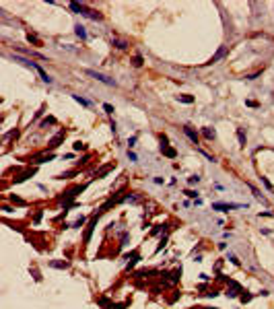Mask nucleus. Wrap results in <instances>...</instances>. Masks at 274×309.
Listing matches in <instances>:
<instances>
[{
	"label": "nucleus",
	"mask_w": 274,
	"mask_h": 309,
	"mask_svg": "<svg viewBox=\"0 0 274 309\" xmlns=\"http://www.w3.org/2000/svg\"><path fill=\"white\" fill-rule=\"evenodd\" d=\"M35 70L39 72V76H41V80H43V83H47V85H52V83H54V78H52V76L47 74V72H46L43 68H41L39 64H35Z\"/></svg>",
	"instance_id": "9"
},
{
	"label": "nucleus",
	"mask_w": 274,
	"mask_h": 309,
	"mask_svg": "<svg viewBox=\"0 0 274 309\" xmlns=\"http://www.w3.org/2000/svg\"><path fill=\"white\" fill-rule=\"evenodd\" d=\"M198 181H200V175H190V177H188L190 186H194V183H198Z\"/></svg>",
	"instance_id": "29"
},
{
	"label": "nucleus",
	"mask_w": 274,
	"mask_h": 309,
	"mask_svg": "<svg viewBox=\"0 0 274 309\" xmlns=\"http://www.w3.org/2000/svg\"><path fill=\"white\" fill-rule=\"evenodd\" d=\"M177 101H182V103H194V97H192V95H177Z\"/></svg>",
	"instance_id": "19"
},
{
	"label": "nucleus",
	"mask_w": 274,
	"mask_h": 309,
	"mask_svg": "<svg viewBox=\"0 0 274 309\" xmlns=\"http://www.w3.org/2000/svg\"><path fill=\"white\" fill-rule=\"evenodd\" d=\"M167 229V225H155V229H153V235H159L161 231H165Z\"/></svg>",
	"instance_id": "26"
},
{
	"label": "nucleus",
	"mask_w": 274,
	"mask_h": 309,
	"mask_svg": "<svg viewBox=\"0 0 274 309\" xmlns=\"http://www.w3.org/2000/svg\"><path fill=\"white\" fill-rule=\"evenodd\" d=\"M74 33L79 35V37H80L83 41H85V39H89V33H87V29L83 27V25H74Z\"/></svg>",
	"instance_id": "12"
},
{
	"label": "nucleus",
	"mask_w": 274,
	"mask_h": 309,
	"mask_svg": "<svg viewBox=\"0 0 274 309\" xmlns=\"http://www.w3.org/2000/svg\"><path fill=\"white\" fill-rule=\"evenodd\" d=\"M183 132H186V136H188V138H190V140H192L194 144H198L200 136H198V132H196L192 126H183Z\"/></svg>",
	"instance_id": "6"
},
{
	"label": "nucleus",
	"mask_w": 274,
	"mask_h": 309,
	"mask_svg": "<svg viewBox=\"0 0 274 309\" xmlns=\"http://www.w3.org/2000/svg\"><path fill=\"white\" fill-rule=\"evenodd\" d=\"M83 190H85V186H76V188L68 190V192L64 194V198H62V200H64V202H70V200H74V198L80 194V192H83Z\"/></svg>",
	"instance_id": "4"
},
{
	"label": "nucleus",
	"mask_w": 274,
	"mask_h": 309,
	"mask_svg": "<svg viewBox=\"0 0 274 309\" xmlns=\"http://www.w3.org/2000/svg\"><path fill=\"white\" fill-rule=\"evenodd\" d=\"M227 260H231V264H235V266H239V258H237V256H235V253H229V256H227Z\"/></svg>",
	"instance_id": "25"
},
{
	"label": "nucleus",
	"mask_w": 274,
	"mask_h": 309,
	"mask_svg": "<svg viewBox=\"0 0 274 309\" xmlns=\"http://www.w3.org/2000/svg\"><path fill=\"white\" fill-rule=\"evenodd\" d=\"M11 202H15V204H19V206H25V202H23V200H21V198H19V196H15V194H12V196H11Z\"/></svg>",
	"instance_id": "27"
},
{
	"label": "nucleus",
	"mask_w": 274,
	"mask_h": 309,
	"mask_svg": "<svg viewBox=\"0 0 274 309\" xmlns=\"http://www.w3.org/2000/svg\"><path fill=\"white\" fill-rule=\"evenodd\" d=\"M241 301H243V303H247V301H251V295H241Z\"/></svg>",
	"instance_id": "34"
},
{
	"label": "nucleus",
	"mask_w": 274,
	"mask_h": 309,
	"mask_svg": "<svg viewBox=\"0 0 274 309\" xmlns=\"http://www.w3.org/2000/svg\"><path fill=\"white\" fill-rule=\"evenodd\" d=\"M237 208H247V204H237V202H214L212 210H221V212H229V210H237Z\"/></svg>",
	"instance_id": "1"
},
{
	"label": "nucleus",
	"mask_w": 274,
	"mask_h": 309,
	"mask_svg": "<svg viewBox=\"0 0 274 309\" xmlns=\"http://www.w3.org/2000/svg\"><path fill=\"white\" fill-rule=\"evenodd\" d=\"M103 109H105V114L107 115L114 114V105H109V103H103Z\"/></svg>",
	"instance_id": "28"
},
{
	"label": "nucleus",
	"mask_w": 274,
	"mask_h": 309,
	"mask_svg": "<svg viewBox=\"0 0 274 309\" xmlns=\"http://www.w3.org/2000/svg\"><path fill=\"white\" fill-rule=\"evenodd\" d=\"M225 56H227V46H221V47L217 50V54H214V56H212L206 64H217L218 60H221V58H225Z\"/></svg>",
	"instance_id": "5"
},
{
	"label": "nucleus",
	"mask_w": 274,
	"mask_h": 309,
	"mask_svg": "<svg viewBox=\"0 0 274 309\" xmlns=\"http://www.w3.org/2000/svg\"><path fill=\"white\" fill-rule=\"evenodd\" d=\"M54 122H56V120H54V118H46V120L41 122L39 126H41V128H46V126H50V124H54Z\"/></svg>",
	"instance_id": "30"
},
{
	"label": "nucleus",
	"mask_w": 274,
	"mask_h": 309,
	"mask_svg": "<svg viewBox=\"0 0 274 309\" xmlns=\"http://www.w3.org/2000/svg\"><path fill=\"white\" fill-rule=\"evenodd\" d=\"M85 17L93 19V21H101V19H103V15H101V12H97V11H87V15H85Z\"/></svg>",
	"instance_id": "17"
},
{
	"label": "nucleus",
	"mask_w": 274,
	"mask_h": 309,
	"mask_svg": "<svg viewBox=\"0 0 274 309\" xmlns=\"http://www.w3.org/2000/svg\"><path fill=\"white\" fill-rule=\"evenodd\" d=\"M70 11L72 12H76V15H87V11H89V8H87L85 4H80V2H70Z\"/></svg>",
	"instance_id": "8"
},
{
	"label": "nucleus",
	"mask_w": 274,
	"mask_h": 309,
	"mask_svg": "<svg viewBox=\"0 0 274 309\" xmlns=\"http://www.w3.org/2000/svg\"><path fill=\"white\" fill-rule=\"evenodd\" d=\"M87 74L89 76H93V78L95 80H99V83H103V85H107V87H118V83H115L114 78H111V76H105V74H101V72H97V70H85Z\"/></svg>",
	"instance_id": "2"
},
{
	"label": "nucleus",
	"mask_w": 274,
	"mask_h": 309,
	"mask_svg": "<svg viewBox=\"0 0 274 309\" xmlns=\"http://www.w3.org/2000/svg\"><path fill=\"white\" fill-rule=\"evenodd\" d=\"M202 134H204V138H206V140H214V136H217V132L212 130V128H208V126H206V128H202Z\"/></svg>",
	"instance_id": "13"
},
{
	"label": "nucleus",
	"mask_w": 274,
	"mask_h": 309,
	"mask_svg": "<svg viewBox=\"0 0 274 309\" xmlns=\"http://www.w3.org/2000/svg\"><path fill=\"white\" fill-rule=\"evenodd\" d=\"M128 159H130V161H132V163H134V161H136V159H138V157H136V153H132V150H130V149H128Z\"/></svg>",
	"instance_id": "32"
},
{
	"label": "nucleus",
	"mask_w": 274,
	"mask_h": 309,
	"mask_svg": "<svg viewBox=\"0 0 274 309\" xmlns=\"http://www.w3.org/2000/svg\"><path fill=\"white\" fill-rule=\"evenodd\" d=\"M260 179H262V183H264V186H266V188L270 190V192H272V190H274V188H272V183L268 181V177H260Z\"/></svg>",
	"instance_id": "31"
},
{
	"label": "nucleus",
	"mask_w": 274,
	"mask_h": 309,
	"mask_svg": "<svg viewBox=\"0 0 274 309\" xmlns=\"http://www.w3.org/2000/svg\"><path fill=\"white\" fill-rule=\"evenodd\" d=\"M27 39H29V41H31V43H39V39H37V37H35V35H31V33H29V35H27Z\"/></svg>",
	"instance_id": "33"
},
{
	"label": "nucleus",
	"mask_w": 274,
	"mask_h": 309,
	"mask_svg": "<svg viewBox=\"0 0 274 309\" xmlns=\"http://www.w3.org/2000/svg\"><path fill=\"white\" fill-rule=\"evenodd\" d=\"M183 194L188 196V198H194V200L198 198V192H196V190H183Z\"/></svg>",
	"instance_id": "24"
},
{
	"label": "nucleus",
	"mask_w": 274,
	"mask_h": 309,
	"mask_svg": "<svg viewBox=\"0 0 274 309\" xmlns=\"http://www.w3.org/2000/svg\"><path fill=\"white\" fill-rule=\"evenodd\" d=\"M33 169H31V171H27V173H23V175H19V177H15V179H12V181H15V183H21V181H25V179H27L29 177V175H33Z\"/></svg>",
	"instance_id": "18"
},
{
	"label": "nucleus",
	"mask_w": 274,
	"mask_h": 309,
	"mask_svg": "<svg viewBox=\"0 0 274 309\" xmlns=\"http://www.w3.org/2000/svg\"><path fill=\"white\" fill-rule=\"evenodd\" d=\"M72 99H74L76 103H80L83 107H91V105H93V103L89 101V99H85V97H83V95H76V93H72Z\"/></svg>",
	"instance_id": "11"
},
{
	"label": "nucleus",
	"mask_w": 274,
	"mask_h": 309,
	"mask_svg": "<svg viewBox=\"0 0 274 309\" xmlns=\"http://www.w3.org/2000/svg\"><path fill=\"white\" fill-rule=\"evenodd\" d=\"M237 138H239V146H245L247 144V136H245V132L241 130V128H237Z\"/></svg>",
	"instance_id": "16"
},
{
	"label": "nucleus",
	"mask_w": 274,
	"mask_h": 309,
	"mask_svg": "<svg viewBox=\"0 0 274 309\" xmlns=\"http://www.w3.org/2000/svg\"><path fill=\"white\" fill-rule=\"evenodd\" d=\"M50 266H52V268H58V270H66V268H68V262H58V260H52Z\"/></svg>",
	"instance_id": "15"
},
{
	"label": "nucleus",
	"mask_w": 274,
	"mask_h": 309,
	"mask_svg": "<svg viewBox=\"0 0 274 309\" xmlns=\"http://www.w3.org/2000/svg\"><path fill=\"white\" fill-rule=\"evenodd\" d=\"M245 105H249V107H258V103H256V101H251V99H247Z\"/></svg>",
	"instance_id": "36"
},
{
	"label": "nucleus",
	"mask_w": 274,
	"mask_h": 309,
	"mask_svg": "<svg viewBox=\"0 0 274 309\" xmlns=\"http://www.w3.org/2000/svg\"><path fill=\"white\" fill-rule=\"evenodd\" d=\"M161 153L165 154V157H169V159H175V157H177V150L173 149V146H169V144H165V146H161Z\"/></svg>",
	"instance_id": "10"
},
{
	"label": "nucleus",
	"mask_w": 274,
	"mask_h": 309,
	"mask_svg": "<svg viewBox=\"0 0 274 309\" xmlns=\"http://www.w3.org/2000/svg\"><path fill=\"white\" fill-rule=\"evenodd\" d=\"M72 149H74L76 153H79V150H87V144H85V142H80V140H76V142L72 144Z\"/></svg>",
	"instance_id": "22"
},
{
	"label": "nucleus",
	"mask_w": 274,
	"mask_h": 309,
	"mask_svg": "<svg viewBox=\"0 0 274 309\" xmlns=\"http://www.w3.org/2000/svg\"><path fill=\"white\" fill-rule=\"evenodd\" d=\"M97 218H99V214H93V217L89 218V223H87L85 237H83V241H85V245H89V241H91V235H93V229H95V225H97Z\"/></svg>",
	"instance_id": "3"
},
{
	"label": "nucleus",
	"mask_w": 274,
	"mask_h": 309,
	"mask_svg": "<svg viewBox=\"0 0 274 309\" xmlns=\"http://www.w3.org/2000/svg\"><path fill=\"white\" fill-rule=\"evenodd\" d=\"M132 64H134V66H136V68H140V66H142V64H144V60H142V56H134V58H132Z\"/></svg>",
	"instance_id": "23"
},
{
	"label": "nucleus",
	"mask_w": 274,
	"mask_h": 309,
	"mask_svg": "<svg viewBox=\"0 0 274 309\" xmlns=\"http://www.w3.org/2000/svg\"><path fill=\"white\" fill-rule=\"evenodd\" d=\"M136 140H138V138H136V136H132V138H130V140H128V144H130V149H132V146H134V144H136Z\"/></svg>",
	"instance_id": "35"
},
{
	"label": "nucleus",
	"mask_w": 274,
	"mask_h": 309,
	"mask_svg": "<svg viewBox=\"0 0 274 309\" xmlns=\"http://www.w3.org/2000/svg\"><path fill=\"white\" fill-rule=\"evenodd\" d=\"M85 223H87V218H85V217H80L79 221H74V223L70 225V227H72V229H80V227H83Z\"/></svg>",
	"instance_id": "21"
},
{
	"label": "nucleus",
	"mask_w": 274,
	"mask_h": 309,
	"mask_svg": "<svg viewBox=\"0 0 274 309\" xmlns=\"http://www.w3.org/2000/svg\"><path fill=\"white\" fill-rule=\"evenodd\" d=\"M111 46L118 47V50H126L130 43H128V41H124V39H111Z\"/></svg>",
	"instance_id": "14"
},
{
	"label": "nucleus",
	"mask_w": 274,
	"mask_h": 309,
	"mask_svg": "<svg viewBox=\"0 0 274 309\" xmlns=\"http://www.w3.org/2000/svg\"><path fill=\"white\" fill-rule=\"evenodd\" d=\"M247 188H249V190H251V192H254V196H256L258 200H262V202H266V198H264V196H262V194H260V192H258V190H256V188H254V186H251V183H247Z\"/></svg>",
	"instance_id": "20"
},
{
	"label": "nucleus",
	"mask_w": 274,
	"mask_h": 309,
	"mask_svg": "<svg viewBox=\"0 0 274 309\" xmlns=\"http://www.w3.org/2000/svg\"><path fill=\"white\" fill-rule=\"evenodd\" d=\"M64 136H66V132H64V130H60V132H58V134H56V136H54V138H52V142L50 144H47V149H56V146H58V144H60V142H62V140H64Z\"/></svg>",
	"instance_id": "7"
}]
</instances>
